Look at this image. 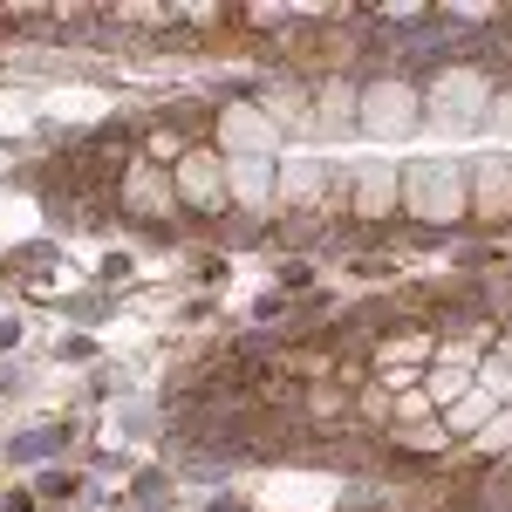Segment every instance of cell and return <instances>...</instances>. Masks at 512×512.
<instances>
[]
</instances>
